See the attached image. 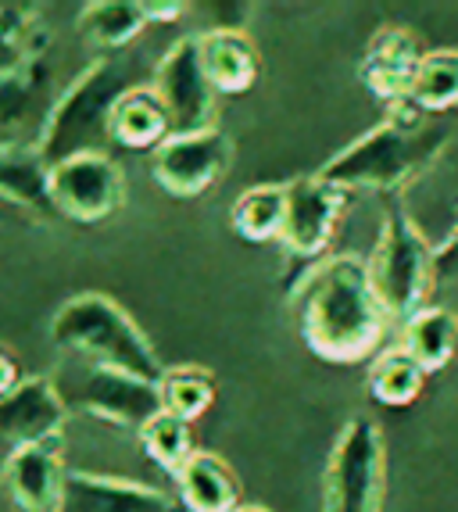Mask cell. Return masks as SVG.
Instances as JSON below:
<instances>
[{"mask_svg":"<svg viewBox=\"0 0 458 512\" xmlns=\"http://www.w3.org/2000/svg\"><path fill=\"white\" fill-rule=\"evenodd\" d=\"M237 512H272V509H265V505H240Z\"/></svg>","mask_w":458,"mask_h":512,"instance_id":"cell-33","label":"cell"},{"mask_svg":"<svg viewBox=\"0 0 458 512\" xmlns=\"http://www.w3.org/2000/svg\"><path fill=\"white\" fill-rule=\"evenodd\" d=\"M0 51L18 54L22 61L47 58V29L40 22V8L0 4Z\"/></svg>","mask_w":458,"mask_h":512,"instance_id":"cell-28","label":"cell"},{"mask_svg":"<svg viewBox=\"0 0 458 512\" xmlns=\"http://www.w3.org/2000/svg\"><path fill=\"white\" fill-rule=\"evenodd\" d=\"M144 11L151 22H179L187 4H154V0H144Z\"/></svg>","mask_w":458,"mask_h":512,"instance_id":"cell-31","label":"cell"},{"mask_svg":"<svg viewBox=\"0 0 458 512\" xmlns=\"http://www.w3.org/2000/svg\"><path fill=\"white\" fill-rule=\"evenodd\" d=\"M0 201L36 219H58L51 201V162L40 147H0Z\"/></svg>","mask_w":458,"mask_h":512,"instance_id":"cell-18","label":"cell"},{"mask_svg":"<svg viewBox=\"0 0 458 512\" xmlns=\"http://www.w3.org/2000/svg\"><path fill=\"white\" fill-rule=\"evenodd\" d=\"M423 115H437L458 104V51H426L419 61L412 101Z\"/></svg>","mask_w":458,"mask_h":512,"instance_id":"cell-26","label":"cell"},{"mask_svg":"<svg viewBox=\"0 0 458 512\" xmlns=\"http://www.w3.org/2000/svg\"><path fill=\"white\" fill-rule=\"evenodd\" d=\"M51 341L90 366L122 369V373L151 380V384L165 376L151 337L140 330V323L119 301L101 291L68 298L51 319Z\"/></svg>","mask_w":458,"mask_h":512,"instance_id":"cell-4","label":"cell"},{"mask_svg":"<svg viewBox=\"0 0 458 512\" xmlns=\"http://www.w3.org/2000/svg\"><path fill=\"white\" fill-rule=\"evenodd\" d=\"M458 276V226L441 240L437 248V280H455Z\"/></svg>","mask_w":458,"mask_h":512,"instance_id":"cell-30","label":"cell"},{"mask_svg":"<svg viewBox=\"0 0 458 512\" xmlns=\"http://www.w3.org/2000/svg\"><path fill=\"white\" fill-rule=\"evenodd\" d=\"M172 480L183 512H237L244 505L237 473L215 452H194Z\"/></svg>","mask_w":458,"mask_h":512,"instance_id":"cell-19","label":"cell"},{"mask_svg":"<svg viewBox=\"0 0 458 512\" xmlns=\"http://www.w3.org/2000/svg\"><path fill=\"white\" fill-rule=\"evenodd\" d=\"M365 265L391 326L401 330L408 319L430 305V294L437 287V248L401 208L383 215L380 237Z\"/></svg>","mask_w":458,"mask_h":512,"instance_id":"cell-5","label":"cell"},{"mask_svg":"<svg viewBox=\"0 0 458 512\" xmlns=\"http://www.w3.org/2000/svg\"><path fill=\"white\" fill-rule=\"evenodd\" d=\"M136 61L126 54H108L86 65L72 83L61 90L51 111L47 133L40 140V154L51 165L76 158V154H97L111 147V115L119 101L136 90Z\"/></svg>","mask_w":458,"mask_h":512,"instance_id":"cell-3","label":"cell"},{"mask_svg":"<svg viewBox=\"0 0 458 512\" xmlns=\"http://www.w3.org/2000/svg\"><path fill=\"white\" fill-rule=\"evenodd\" d=\"M18 65H26V61L18 58V54H8V51H0V76L11 69H18Z\"/></svg>","mask_w":458,"mask_h":512,"instance_id":"cell-32","label":"cell"},{"mask_svg":"<svg viewBox=\"0 0 458 512\" xmlns=\"http://www.w3.org/2000/svg\"><path fill=\"white\" fill-rule=\"evenodd\" d=\"M158 391L169 416L197 423L215 402V376L201 366H172L158 380Z\"/></svg>","mask_w":458,"mask_h":512,"instance_id":"cell-25","label":"cell"},{"mask_svg":"<svg viewBox=\"0 0 458 512\" xmlns=\"http://www.w3.org/2000/svg\"><path fill=\"white\" fill-rule=\"evenodd\" d=\"M190 427H194V423L162 412V416H154L151 423L140 430V444H144L147 459H151L154 466H162L169 477H176V473L190 462V455L197 452Z\"/></svg>","mask_w":458,"mask_h":512,"instance_id":"cell-27","label":"cell"},{"mask_svg":"<svg viewBox=\"0 0 458 512\" xmlns=\"http://www.w3.org/2000/svg\"><path fill=\"white\" fill-rule=\"evenodd\" d=\"M65 480L68 470L61 459V437L8 452L0 470V487L18 512H58Z\"/></svg>","mask_w":458,"mask_h":512,"instance_id":"cell-15","label":"cell"},{"mask_svg":"<svg viewBox=\"0 0 458 512\" xmlns=\"http://www.w3.org/2000/svg\"><path fill=\"white\" fill-rule=\"evenodd\" d=\"M151 26L144 0H94L76 18V29L90 47L111 54H126L140 33Z\"/></svg>","mask_w":458,"mask_h":512,"instance_id":"cell-20","label":"cell"},{"mask_svg":"<svg viewBox=\"0 0 458 512\" xmlns=\"http://www.w3.org/2000/svg\"><path fill=\"white\" fill-rule=\"evenodd\" d=\"M22 380L26 376H22V366H18V355L8 344H0V398H8Z\"/></svg>","mask_w":458,"mask_h":512,"instance_id":"cell-29","label":"cell"},{"mask_svg":"<svg viewBox=\"0 0 458 512\" xmlns=\"http://www.w3.org/2000/svg\"><path fill=\"white\" fill-rule=\"evenodd\" d=\"M233 165V140L219 126L169 137L151 158L154 183L169 197H201Z\"/></svg>","mask_w":458,"mask_h":512,"instance_id":"cell-11","label":"cell"},{"mask_svg":"<svg viewBox=\"0 0 458 512\" xmlns=\"http://www.w3.org/2000/svg\"><path fill=\"white\" fill-rule=\"evenodd\" d=\"M348 212V194L315 176H297L287 183V215H283L280 244L290 258L315 262L330 251L340 222Z\"/></svg>","mask_w":458,"mask_h":512,"instance_id":"cell-10","label":"cell"},{"mask_svg":"<svg viewBox=\"0 0 458 512\" xmlns=\"http://www.w3.org/2000/svg\"><path fill=\"white\" fill-rule=\"evenodd\" d=\"M294 312L308 351L333 366L369 359L391 330L369 280V265L358 255H330L315 265L297 283Z\"/></svg>","mask_w":458,"mask_h":512,"instance_id":"cell-1","label":"cell"},{"mask_svg":"<svg viewBox=\"0 0 458 512\" xmlns=\"http://www.w3.org/2000/svg\"><path fill=\"white\" fill-rule=\"evenodd\" d=\"M58 512H179V502L151 484L68 470Z\"/></svg>","mask_w":458,"mask_h":512,"instance_id":"cell-16","label":"cell"},{"mask_svg":"<svg viewBox=\"0 0 458 512\" xmlns=\"http://www.w3.org/2000/svg\"><path fill=\"white\" fill-rule=\"evenodd\" d=\"M387 444L373 419L355 416L333 441L323 473V512H383Z\"/></svg>","mask_w":458,"mask_h":512,"instance_id":"cell-6","label":"cell"},{"mask_svg":"<svg viewBox=\"0 0 458 512\" xmlns=\"http://www.w3.org/2000/svg\"><path fill=\"white\" fill-rule=\"evenodd\" d=\"M68 402L58 380L51 376H26L8 398H0V444L8 452L29 444L58 441L68 423Z\"/></svg>","mask_w":458,"mask_h":512,"instance_id":"cell-13","label":"cell"},{"mask_svg":"<svg viewBox=\"0 0 458 512\" xmlns=\"http://www.w3.org/2000/svg\"><path fill=\"white\" fill-rule=\"evenodd\" d=\"M172 137L169 111L162 108L158 94L151 86H136L119 101L115 115H111V144L129 147V151H158L165 140Z\"/></svg>","mask_w":458,"mask_h":512,"instance_id":"cell-21","label":"cell"},{"mask_svg":"<svg viewBox=\"0 0 458 512\" xmlns=\"http://www.w3.org/2000/svg\"><path fill=\"white\" fill-rule=\"evenodd\" d=\"M451 133L433 122L416 104H398L391 115L351 140L344 151H337L330 162L319 169L326 183L351 190H373V194H391L423 176L448 147Z\"/></svg>","mask_w":458,"mask_h":512,"instance_id":"cell-2","label":"cell"},{"mask_svg":"<svg viewBox=\"0 0 458 512\" xmlns=\"http://www.w3.org/2000/svg\"><path fill=\"white\" fill-rule=\"evenodd\" d=\"M61 387V384H58ZM68 409H79L86 416L101 419V423H115V427L140 430L151 423L154 416H162V391L151 380L129 376L122 369L108 366H90L86 362L83 373H76V380L68 387H61Z\"/></svg>","mask_w":458,"mask_h":512,"instance_id":"cell-9","label":"cell"},{"mask_svg":"<svg viewBox=\"0 0 458 512\" xmlns=\"http://www.w3.org/2000/svg\"><path fill=\"white\" fill-rule=\"evenodd\" d=\"M47 58H33L0 76V147H40L58 104Z\"/></svg>","mask_w":458,"mask_h":512,"instance_id":"cell-12","label":"cell"},{"mask_svg":"<svg viewBox=\"0 0 458 512\" xmlns=\"http://www.w3.org/2000/svg\"><path fill=\"white\" fill-rule=\"evenodd\" d=\"M126 172L108 151L76 154L51 165V201L58 219L97 226L126 208Z\"/></svg>","mask_w":458,"mask_h":512,"instance_id":"cell-7","label":"cell"},{"mask_svg":"<svg viewBox=\"0 0 458 512\" xmlns=\"http://www.w3.org/2000/svg\"><path fill=\"white\" fill-rule=\"evenodd\" d=\"M426 373L405 348H391L376 355L373 369H369V394L387 409H401L412 405L423 394Z\"/></svg>","mask_w":458,"mask_h":512,"instance_id":"cell-24","label":"cell"},{"mask_svg":"<svg viewBox=\"0 0 458 512\" xmlns=\"http://www.w3.org/2000/svg\"><path fill=\"white\" fill-rule=\"evenodd\" d=\"M398 348H405L426 376L441 373L458 355V316L444 305H426L419 316L401 326Z\"/></svg>","mask_w":458,"mask_h":512,"instance_id":"cell-22","label":"cell"},{"mask_svg":"<svg viewBox=\"0 0 458 512\" xmlns=\"http://www.w3.org/2000/svg\"><path fill=\"white\" fill-rule=\"evenodd\" d=\"M151 90L158 94L162 108L169 111L172 137L201 133V129L215 126V97H219V90L204 72L197 36H183L158 58V65L151 72Z\"/></svg>","mask_w":458,"mask_h":512,"instance_id":"cell-8","label":"cell"},{"mask_svg":"<svg viewBox=\"0 0 458 512\" xmlns=\"http://www.w3.org/2000/svg\"><path fill=\"white\" fill-rule=\"evenodd\" d=\"M283 215H287V187L280 183H262V187H247L244 194L229 208V226L247 244H269L280 240Z\"/></svg>","mask_w":458,"mask_h":512,"instance_id":"cell-23","label":"cell"},{"mask_svg":"<svg viewBox=\"0 0 458 512\" xmlns=\"http://www.w3.org/2000/svg\"><path fill=\"white\" fill-rule=\"evenodd\" d=\"M423 54L426 51L419 47L416 33H408L405 26H383L358 61V79L387 108H398V104L412 101V86H416Z\"/></svg>","mask_w":458,"mask_h":512,"instance_id":"cell-14","label":"cell"},{"mask_svg":"<svg viewBox=\"0 0 458 512\" xmlns=\"http://www.w3.org/2000/svg\"><path fill=\"white\" fill-rule=\"evenodd\" d=\"M201 43L204 72L219 94H247L258 83L262 58H258L255 40L237 26H219L208 33H197Z\"/></svg>","mask_w":458,"mask_h":512,"instance_id":"cell-17","label":"cell"}]
</instances>
